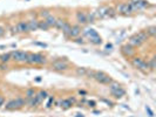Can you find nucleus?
<instances>
[{
  "label": "nucleus",
  "instance_id": "7ed1b4c3",
  "mask_svg": "<svg viewBox=\"0 0 156 117\" xmlns=\"http://www.w3.org/2000/svg\"><path fill=\"white\" fill-rule=\"evenodd\" d=\"M26 62L29 65H42L46 62V58L41 54H28Z\"/></svg>",
  "mask_w": 156,
  "mask_h": 117
},
{
  "label": "nucleus",
  "instance_id": "ea45409f",
  "mask_svg": "<svg viewBox=\"0 0 156 117\" xmlns=\"http://www.w3.org/2000/svg\"><path fill=\"white\" fill-rule=\"evenodd\" d=\"M35 81H38V82H40V81H41V78H40V76H39V77H37V78H35Z\"/></svg>",
  "mask_w": 156,
  "mask_h": 117
},
{
  "label": "nucleus",
  "instance_id": "f704fd0d",
  "mask_svg": "<svg viewBox=\"0 0 156 117\" xmlns=\"http://www.w3.org/2000/svg\"><path fill=\"white\" fill-rule=\"evenodd\" d=\"M53 101H54V98H53V97H49V100H48V103H47V105H46V107H47V108H49Z\"/></svg>",
  "mask_w": 156,
  "mask_h": 117
},
{
  "label": "nucleus",
  "instance_id": "473e14b6",
  "mask_svg": "<svg viewBox=\"0 0 156 117\" xmlns=\"http://www.w3.org/2000/svg\"><path fill=\"white\" fill-rule=\"evenodd\" d=\"M0 69H1V70H6L7 69V65L6 63H1V65H0Z\"/></svg>",
  "mask_w": 156,
  "mask_h": 117
},
{
  "label": "nucleus",
  "instance_id": "e433bc0d",
  "mask_svg": "<svg viewBox=\"0 0 156 117\" xmlns=\"http://www.w3.org/2000/svg\"><path fill=\"white\" fill-rule=\"evenodd\" d=\"M112 48H113V45H112V43H107V45H106V49H107V50H110Z\"/></svg>",
  "mask_w": 156,
  "mask_h": 117
},
{
  "label": "nucleus",
  "instance_id": "412c9836",
  "mask_svg": "<svg viewBox=\"0 0 156 117\" xmlns=\"http://www.w3.org/2000/svg\"><path fill=\"white\" fill-rule=\"evenodd\" d=\"M48 28H49V26L46 23V21H45V20L39 21V29H41V31H47Z\"/></svg>",
  "mask_w": 156,
  "mask_h": 117
},
{
  "label": "nucleus",
  "instance_id": "f03ea898",
  "mask_svg": "<svg viewBox=\"0 0 156 117\" xmlns=\"http://www.w3.org/2000/svg\"><path fill=\"white\" fill-rule=\"evenodd\" d=\"M26 104V100H24L22 97H18L15 100H11L6 103L5 108L6 110H15V109H20Z\"/></svg>",
  "mask_w": 156,
  "mask_h": 117
},
{
  "label": "nucleus",
  "instance_id": "4c0bfd02",
  "mask_svg": "<svg viewBox=\"0 0 156 117\" xmlns=\"http://www.w3.org/2000/svg\"><path fill=\"white\" fill-rule=\"evenodd\" d=\"M75 42H76V43H83L85 41H83L82 39H76V40H75Z\"/></svg>",
  "mask_w": 156,
  "mask_h": 117
},
{
  "label": "nucleus",
  "instance_id": "c85d7f7f",
  "mask_svg": "<svg viewBox=\"0 0 156 117\" xmlns=\"http://www.w3.org/2000/svg\"><path fill=\"white\" fill-rule=\"evenodd\" d=\"M86 72H87V69H86V68H79V69L76 70L78 75H86Z\"/></svg>",
  "mask_w": 156,
  "mask_h": 117
},
{
  "label": "nucleus",
  "instance_id": "4468645a",
  "mask_svg": "<svg viewBox=\"0 0 156 117\" xmlns=\"http://www.w3.org/2000/svg\"><path fill=\"white\" fill-rule=\"evenodd\" d=\"M85 35H87V36L89 38V40H90V39H94V38L100 36V35L98 34V32H96V31H94L93 28H87V29H85Z\"/></svg>",
  "mask_w": 156,
  "mask_h": 117
},
{
  "label": "nucleus",
  "instance_id": "f3484780",
  "mask_svg": "<svg viewBox=\"0 0 156 117\" xmlns=\"http://www.w3.org/2000/svg\"><path fill=\"white\" fill-rule=\"evenodd\" d=\"M46 23L49 26V27H55V22H56V19L53 17V15H48L46 19H45Z\"/></svg>",
  "mask_w": 156,
  "mask_h": 117
},
{
  "label": "nucleus",
  "instance_id": "f8f14e48",
  "mask_svg": "<svg viewBox=\"0 0 156 117\" xmlns=\"http://www.w3.org/2000/svg\"><path fill=\"white\" fill-rule=\"evenodd\" d=\"M28 25V31L29 32H35L39 29V21L38 20H31L27 22Z\"/></svg>",
  "mask_w": 156,
  "mask_h": 117
},
{
  "label": "nucleus",
  "instance_id": "0eeeda50",
  "mask_svg": "<svg viewBox=\"0 0 156 117\" xmlns=\"http://www.w3.org/2000/svg\"><path fill=\"white\" fill-rule=\"evenodd\" d=\"M129 6L132 8V12H134V11L144 8L146 6H148V3L144 1V0H132V1L129 3Z\"/></svg>",
  "mask_w": 156,
  "mask_h": 117
},
{
  "label": "nucleus",
  "instance_id": "5701e85b",
  "mask_svg": "<svg viewBox=\"0 0 156 117\" xmlns=\"http://www.w3.org/2000/svg\"><path fill=\"white\" fill-rule=\"evenodd\" d=\"M60 104H61V107L64 108V109H68V108H71V107H72V103H71L68 100H64V101H61V102H60Z\"/></svg>",
  "mask_w": 156,
  "mask_h": 117
},
{
  "label": "nucleus",
  "instance_id": "58836bf2",
  "mask_svg": "<svg viewBox=\"0 0 156 117\" xmlns=\"http://www.w3.org/2000/svg\"><path fill=\"white\" fill-rule=\"evenodd\" d=\"M88 104H89V107H95V102H88Z\"/></svg>",
  "mask_w": 156,
  "mask_h": 117
},
{
  "label": "nucleus",
  "instance_id": "2eb2a0df",
  "mask_svg": "<svg viewBox=\"0 0 156 117\" xmlns=\"http://www.w3.org/2000/svg\"><path fill=\"white\" fill-rule=\"evenodd\" d=\"M110 93H112V95L114 96V97H116V98H121L124 94H126V92H124V89H122V88L120 87V88H117V89H114V90H110Z\"/></svg>",
  "mask_w": 156,
  "mask_h": 117
},
{
  "label": "nucleus",
  "instance_id": "39448f33",
  "mask_svg": "<svg viewBox=\"0 0 156 117\" xmlns=\"http://www.w3.org/2000/svg\"><path fill=\"white\" fill-rule=\"evenodd\" d=\"M94 78H95L99 83H102V84H109V83L113 82L112 77H110L109 75H107L106 73H103V72H95Z\"/></svg>",
  "mask_w": 156,
  "mask_h": 117
},
{
  "label": "nucleus",
  "instance_id": "ddd939ff",
  "mask_svg": "<svg viewBox=\"0 0 156 117\" xmlns=\"http://www.w3.org/2000/svg\"><path fill=\"white\" fill-rule=\"evenodd\" d=\"M17 28H18V33H28L29 32L28 31V25L25 21L19 22L18 26H17Z\"/></svg>",
  "mask_w": 156,
  "mask_h": 117
},
{
  "label": "nucleus",
  "instance_id": "c756f323",
  "mask_svg": "<svg viewBox=\"0 0 156 117\" xmlns=\"http://www.w3.org/2000/svg\"><path fill=\"white\" fill-rule=\"evenodd\" d=\"M146 110H147V112H148V116H149V117H154V111H153L149 107H146Z\"/></svg>",
  "mask_w": 156,
  "mask_h": 117
},
{
  "label": "nucleus",
  "instance_id": "a19ab883",
  "mask_svg": "<svg viewBox=\"0 0 156 117\" xmlns=\"http://www.w3.org/2000/svg\"><path fill=\"white\" fill-rule=\"evenodd\" d=\"M75 117H83V116H82V115L80 116V114H76V116H75Z\"/></svg>",
  "mask_w": 156,
  "mask_h": 117
},
{
  "label": "nucleus",
  "instance_id": "7c9ffc66",
  "mask_svg": "<svg viewBox=\"0 0 156 117\" xmlns=\"http://www.w3.org/2000/svg\"><path fill=\"white\" fill-rule=\"evenodd\" d=\"M48 15H51L48 11H42V12H41V17H45V18H47Z\"/></svg>",
  "mask_w": 156,
  "mask_h": 117
},
{
  "label": "nucleus",
  "instance_id": "b1692460",
  "mask_svg": "<svg viewBox=\"0 0 156 117\" xmlns=\"http://www.w3.org/2000/svg\"><path fill=\"white\" fill-rule=\"evenodd\" d=\"M65 20H62V19H56V22H55V27L59 28V29H62V27H64L65 25Z\"/></svg>",
  "mask_w": 156,
  "mask_h": 117
},
{
  "label": "nucleus",
  "instance_id": "6e6552de",
  "mask_svg": "<svg viewBox=\"0 0 156 117\" xmlns=\"http://www.w3.org/2000/svg\"><path fill=\"white\" fill-rule=\"evenodd\" d=\"M52 68L54 70H58V72H62V70H66L68 68V63L66 60H56L52 63Z\"/></svg>",
  "mask_w": 156,
  "mask_h": 117
},
{
  "label": "nucleus",
  "instance_id": "f257e3e1",
  "mask_svg": "<svg viewBox=\"0 0 156 117\" xmlns=\"http://www.w3.org/2000/svg\"><path fill=\"white\" fill-rule=\"evenodd\" d=\"M148 38H149V36L147 35L146 32H140V33L133 35V36L129 39L128 45L132 46V47H139V46H141L143 42H146V41L148 40Z\"/></svg>",
  "mask_w": 156,
  "mask_h": 117
},
{
  "label": "nucleus",
  "instance_id": "9d476101",
  "mask_svg": "<svg viewBox=\"0 0 156 117\" xmlns=\"http://www.w3.org/2000/svg\"><path fill=\"white\" fill-rule=\"evenodd\" d=\"M81 34V27L80 26H71V31H69V34L68 36L69 38H78L79 35Z\"/></svg>",
  "mask_w": 156,
  "mask_h": 117
},
{
  "label": "nucleus",
  "instance_id": "393cba45",
  "mask_svg": "<svg viewBox=\"0 0 156 117\" xmlns=\"http://www.w3.org/2000/svg\"><path fill=\"white\" fill-rule=\"evenodd\" d=\"M86 17H87V22H94L95 18H96L95 13H89V14H86Z\"/></svg>",
  "mask_w": 156,
  "mask_h": 117
},
{
  "label": "nucleus",
  "instance_id": "a211bd4d",
  "mask_svg": "<svg viewBox=\"0 0 156 117\" xmlns=\"http://www.w3.org/2000/svg\"><path fill=\"white\" fill-rule=\"evenodd\" d=\"M146 33H147L148 36H155V34H156V27H155V26L148 27L147 31H146Z\"/></svg>",
  "mask_w": 156,
  "mask_h": 117
},
{
  "label": "nucleus",
  "instance_id": "bb28decb",
  "mask_svg": "<svg viewBox=\"0 0 156 117\" xmlns=\"http://www.w3.org/2000/svg\"><path fill=\"white\" fill-rule=\"evenodd\" d=\"M148 66H149V68H150L151 70H154V69L156 68V60H155V56H154V57H151L150 62H148Z\"/></svg>",
  "mask_w": 156,
  "mask_h": 117
},
{
  "label": "nucleus",
  "instance_id": "2f4dec72",
  "mask_svg": "<svg viewBox=\"0 0 156 117\" xmlns=\"http://www.w3.org/2000/svg\"><path fill=\"white\" fill-rule=\"evenodd\" d=\"M4 104H5V98H4L1 95H0V108H1Z\"/></svg>",
  "mask_w": 156,
  "mask_h": 117
},
{
  "label": "nucleus",
  "instance_id": "aec40b11",
  "mask_svg": "<svg viewBox=\"0 0 156 117\" xmlns=\"http://www.w3.org/2000/svg\"><path fill=\"white\" fill-rule=\"evenodd\" d=\"M62 33H64L66 36H68V34H69V31H71V25L68 23V22H65V25H64V27H62Z\"/></svg>",
  "mask_w": 156,
  "mask_h": 117
},
{
  "label": "nucleus",
  "instance_id": "4be33fe9",
  "mask_svg": "<svg viewBox=\"0 0 156 117\" xmlns=\"http://www.w3.org/2000/svg\"><path fill=\"white\" fill-rule=\"evenodd\" d=\"M37 96L44 102V100H46L47 97H48V94H47V92H44V90H41V92H39L38 94H37Z\"/></svg>",
  "mask_w": 156,
  "mask_h": 117
},
{
  "label": "nucleus",
  "instance_id": "c9c22d12",
  "mask_svg": "<svg viewBox=\"0 0 156 117\" xmlns=\"http://www.w3.org/2000/svg\"><path fill=\"white\" fill-rule=\"evenodd\" d=\"M34 45H37V46H40V47H44V48H46V47H47V45H46V43H40V42H35Z\"/></svg>",
  "mask_w": 156,
  "mask_h": 117
},
{
  "label": "nucleus",
  "instance_id": "423d86ee",
  "mask_svg": "<svg viewBox=\"0 0 156 117\" xmlns=\"http://www.w3.org/2000/svg\"><path fill=\"white\" fill-rule=\"evenodd\" d=\"M132 63L135 68H137L139 70H142V72H147L149 69V66H148V62L143 61L141 57H134L132 60Z\"/></svg>",
  "mask_w": 156,
  "mask_h": 117
},
{
  "label": "nucleus",
  "instance_id": "cd10ccee",
  "mask_svg": "<svg viewBox=\"0 0 156 117\" xmlns=\"http://www.w3.org/2000/svg\"><path fill=\"white\" fill-rule=\"evenodd\" d=\"M90 42L94 43V45H101L102 43V39L100 36H98V38H94V39H90Z\"/></svg>",
  "mask_w": 156,
  "mask_h": 117
},
{
  "label": "nucleus",
  "instance_id": "dca6fc26",
  "mask_svg": "<svg viewBox=\"0 0 156 117\" xmlns=\"http://www.w3.org/2000/svg\"><path fill=\"white\" fill-rule=\"evenodd\" d=\"M76 20H78V22L81 23V25L87 23V17H86V13H83V12H79V13L76 14Z\"/></svg>",
  "mask_w": 156,
  "mask_h": 117
},
{
  "label": "nucleus",
  "instance_id": "1a4fd4ad",
  "mask_svg": "<svg viewBox=\"0 0 156 117\" xmlns=\"http://www.w3.org/2000/svg\"><path fill=\"white\" fill-rule=\"evenodd\" d=\"M117 12L123 15H128L132 13V8H130L129 4H121L117 6Z\"/></svg>",
  "mask_w": 156,
  "mask_h": 117
},
{
  "label": "nucleus",
  "instance_id": "9b49d317",
  "mask_svg": "<svg viewBox=\"0 0 156 117\" xmlns=\"http://www.w3.org/2000/svg\"><path fill=\"white\" fill-rule=\"evenodd\" d=\"M121 50H122V53H123L124 55H126V56H132V55L134 54V52H135L134 47L129 46L128 43H127V45H124V46H122Z\"/></svg>",
  "mask_w": 156,
  "mask_h": 117
},
{
  "label": "nucleus",
  "instance_id": "20e7f679",
  "mask_svg": "<svg viewBox=\"0 0 156 117\" xmlns=\"http://www.w3.org/2000/svg\"><path fill=\"white\" fill-rule=\"evenodd\" d=\"M28 57V53L21 50H13L11 53V58H13L17 62H26Z\"/></svg>",
  "mask_w": 156,
  "mask_h": 117
},
{
  "label": "nucleus",
  "instance_id": "72a5a7b5",
  "mask_svg": "<svg viewBox=\"0 0 156 117\" xmlns=\"http://www.w3.org/2000/svg\"><path fill=\"white\" fill-rule=\"evenodd\" d=\"M4 34H5V28L0 26V36H3Z\"/></svg>",
  "mask_w": 156,
  "mask_h": 117
},
{
  "label": "nucleus",
  "instance_id": "a878e982",
  "mask_svg": "<svg viewBox=\"0 0 156 117\" xmlns=\"http://www.w3.org/2000/svg\"><path fill=\"white\" fill-rule=\"evenodd\" d=\"M37 94H35V90L34 89H28L27 92H26V96H27V98H32V97H34Z\"/></svg>",
  "mask_w": 156,
  "mask_h": 117
},
{
  "label": "nucleus",
  "instance_id": "6ab92c4d",
  "mask_svg": "<svg viewBox=\"0 0 156 117\" xmlns=\"http://www.w3.org/2000/svg\"><path fill=\"white\" fill-rule=\"evenodd\" d=\"M11 60V53H6V54H3L0 55V61H1L3 63H6Z\"/></svg>",
  "mask_w": 156,
  "mask_h": 117
}]
</instances>
